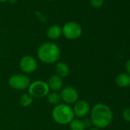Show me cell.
Returning <instances> with one entry per match:
<instances>
[{"label": "cell", "instance_id": "obj_2", "mask_svg": "<svg viewBox=\"0 0 130 130\" xmlns=\"http://www.w3.org/2000/svg\"><path fill=\"white\" fill-rule=\"evenodd\" d=\"M38 59L47 64L56 63L60 57L59 47L53 42H45L39 46L37 50Z\"/></svg>", "mask_w": 130, "mask_h": 130}, {"label": "cell", "instance_id": "obj_25", "mask_svg": "<svg viewBox=\"0 0 130 130\" xmlns=\"http://www.w3.org/2000/svg\"><path fill=\"white\" fill-rule=\"evenodd\" d=\"M47 1H51V0H47Z\"/></svg>", "mask_w": 130, "mask_h": 130}, {"label": "cell", "instance_id": "obj_19", "mask_svg": "<svg viewBox=\"0 0 130 130\" xmlns=\"http://www.w3.org/2000/svg\"><path fill=\"white\" fill-rule=\"evenodd\" d=\"M82 121H83V123H84V125L85 128H90V127L91 126V125H92V122H91V120L89 119H82Z\"/></svg>", "mask_w": 130, "mask_h": 130}, {"label": "cell", "instance_id": "obj_13", "mask_svg": "<svg viewBox=\"0 0 130 130\" xmlns=\"http://www.w3.org/2000/svg\"><path fill=\"white\" fill-rule=\"evenodd\" d=\"M116 84L119 87H127L130 85V75L126 73H122L116 77Z\"/></svg>", "mask_w": 130, "mask_h": 130}, {"label": "cell", "instance_id": "obj_5", "mask_svg": "<svg viewBox=\"0 0 130 130\" xmlns=\"http://www.w3.org/2000/svg\"><path fill=\"white\" fill-rule=\"evenodd\" d=\"M62 35L68 40H75L79 38L82 35L81 26L75 22H69L63 25Z\"/></svg>", "mask_w": 130, "mask_h": 130}, {"label": "cell", "instance_id": "obj_14", "mask_svg": "<svg viewBox=\"0 0 130 130\" xmlns=\"http://www.w3.org/2000/svg\"><path fill=\"white\" fill-rule=\"evenodd\" d=\"M47 102L50 103V104H52V105H57L60 103V100H61V98H60V95L59 93L57 92H51L47 94Z\"/></svg>", "mask_w": 130, "mask_h": 130}, {"label": "cell", "instance_id": "obj_9", "mask_svg": "<svg viewBox=\"0 0 130 130\" xmlns=\"http://www.w3.org/2000/svg\"><path fill=\"white\" fill-rule=\"evenodd\" d=\"M72 109L74 111V116H76L77 119H82L86 117L90 111V104L84 100H77L74 103V107Z\"/></svg>", "mask_w": 130, "mask_h": 130}, {"label": "cell", "instance_id": "obj_24", "mask_svg": "<svg viewBox=\"0 0 130 130\" xmlns=\"http://www.w3.org/2000/svg\"><path fill=\"white\" fill-rule=\"evenodd\" d=\"M0 58H1V53H0Z\"/></svg>", "mask_w": 130, "mask_h": 130}, {"label": "cell", "instance_id": "obj_11", "mask_svg": "<svg viewBox=\"0 0 130 130\" xmlns=\"http://www.w3.org/2000/svg\"><path fill=\"white\" fill-rule=\"evenodd\" d=\"M55 72L61 78L66 77L70 74V68L64 62H57L55 66Z\"/></svg>", "mask_w": 130, "mask_h": 130}, {"label": "cell", "instance_id": "obj_12", "mask_svg": "<svg viewBox=\"0 0 130 130\" xmlns=\"http://www.w3.org/2000/svg\"><path fill=\"white\" fill-rule=\"evenodd\" d=\"M62 35V28L60 26L54 25L50 26L47 30V36L49 39L56 40L58 39Z\"/></svg>", "mask_w": 130, "mask_h": 130}, {"label": "cell", "instance_id": "obj_4", "mask_svg": "<svg viewBox=\"0 0 130 130\" xmlns=\"http://www.w3.org/2000/svg\"><path fill=\"white\" fill-rule=\"evenodd\" d=\"M28 90V93L30 94L33 98L37 99L44 98L50 93V89L47 84L42 80H36L31 83Z\"/></svg>", "mask_w": 130, "mask_h": 130}, {"label": "cell", "instance_id": "obj_7", "mask_svg": "<svg viewBox=\"0 0 130 130\" xmlns=\"http://www.w3.org/2000/svg\"><path fill=\"white\" fill-rule=\"evenodd\" d=\"M60 95L61 100L64 102L63 103L68 105L74 104L79 98L77 90L71 86H67L63 87L60 90Z\"/></svg>", "mask_w": 130, "mask_h": 130}, {"label": "cell", "instance_id": "obj_18", "mask_svg": "<svg viewBox=\"0 0 130 130\" xmlns=\"http://www.w3.org/2000/svg\"><path fill=\"white\" fill-rule=\"evenodd\" d=\"M122 118L125 121L130 122V108H125L122 111Z\"/></svg>", "mask_w": 130, "mask_h": 130}, {"label": "cell", "instance_id": "obj_8", "mask_svg": "<svg viewBox=\"0 0 130 130\" xmlns=\"http://www.w3.org/2000/svg\"><path fill=\"white\" fill-rule=\"evenodd\" d=\"M19 67L25 74H32L38 68V62L34 57L31 55H25L21 58Z\"/></svg>", "mask_w": 130, "mask_h": 130}, {"label": "cell", "instance_id": "obj_3", "mask_svg": "<svg viewBox=\"0 0 130 130\" xmlns=\"http://www.w3.org/2000/svg\"><path fill=\"white\" fill-rule=\"evenodd\" d=\"M51 115L54 122L60 125H68L74 119L72 107L65 103H59L54 106Z\"/></svg>", "mask_w": 130, "mask_h": 130}, {"label": "cell", "instance_id": "obj_20", "mask_svg": "<svg viewBox=\"0 0 130 130\" xmlns=\"http://www.w3.org/2000/svg\"><path fill=\"white\" fill-rule=\"evenodd\" d=\"M125 69H126V71H127V74L128 75H130V59L126 62L125 63Z\"/></svg>", "mask_w": 130, "mask_h": 130}, {"label": "cell", "instance_id": "obj_17", "mask_svg": "<svg viewBox=\"0 0 130 130\" xmlns=\"http://www.w3.org/2000/svg\"><path fill=\"white\" fill-rule=\"evenodd\" d=\"M90 5L94 8H100L104 4V0H90Z\"/></svg>", "mask_w": 130, "mask_h": 130}, {"label": "cell", "instance_id": "obj_6", "mask_svg": "<svg viewBox=\"0 0 130 130\" xmlns=\"http://www.w3.org/2000/svg\"><path fill=\"white\" fill-rule=\"evenodd\" d=\"M9 85L17 90H24L28 88L31 84V80L26 74H16L11 76L8 80Z\"/></svg>", "mask_w": 130, "mask_h": 130}, {"label": "cell", "instance_id": "obj_22", "mask_svg": "<svg viewBox=\"0 0 130 130\" xmlns=\"http://www.w3.org/2000/svg\"><path fill=\"white\" fill-rule=\"evenodd\" d=\"M89 130H100V129L95 127V128H90Z\"/></svg>", "mask_w": 130, "mask_h": 130}, {"label": "cell", "instance_id": "obj_21", "mask_svg": "<svg viewBox=\"0 0 130 130\" xmlns=\"http://www.w3.org/2000/svg\"><path fill=\"white\" fill-rule=\"evenodd\" d=\"M8 1H9L10 3H12V4H15V3H17V0H8Z\"/></svg>", "mask_w": 130, "mask_h": 130}, {"label": "cell", "instance_id": "obj_10", "mask_svg": "<svg viewBox=\"0 0 130 130\" xmlns=\"http://www.w3.org/2000/svg\"><path fill=\"white\" fill-rule=\"evenodd\" d=\"M47 84L48 85L49 89L51 90L53 92H58L62 89L63 80L57 74H54L48 79Z\"/></svg>", "mask_w": 130, "mask_h": 130}, {"label": "cell", "instance_id": "obj_1", "mask_svg": "<svg viewBox=\"0 0 130 130\" xmlns=\"http://www.w3.org/2000/svg\"><path fill=\"white\" fill-rule=\"evenodd\" d=\"M92 125L97 128L107 127L112 120V112L110 108L103 103H96L90 111Z\"/></svg>", "mask_w": 130, "mask_h": 130}, {"label": "cell", "instance_id": "obj_15", "mask_svg": "<svg viewBox=\"0 0 130 130\" xmlns=\"http://www.w3.org/2000/svg\"><path fill=\"white\" fill-rule=\"evenodd\" d=\"M69 126H70L71 130H85L86 129L83 123V121L80 119H74L69 123Z\"/></svg>", "mask_w": 130, "mask_h": 130}, {"label": "cell", "instance_id": "obj_16", "mask_svg": "<svg viewBox=\"0 0 130 130\" xmlns=\"http://www.w3.org/2000/svg\"><path fill=\"white\" fill-rule=\"evenodd\" d=\"M34 98L28 93H24L20 98V104L24 107H28L33 103Z\"/></svg>", "mask_w": 130, "mask_h": 130}, {"label": "cell", "instance_id": "obj_23", "mask_svg": "<svg viewBox=\"0 0 130 130\" xmlns=\"http://www.w3.org/2000/svg\"><path fill=\"white\" fill-rule=\"evenodd\" d=\"M6 1H8V0H0V3H5Z\"/></svg>", "mask_w": 130, "mask_h": 130}]
</instances>
